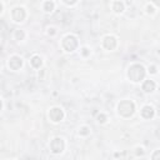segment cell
Returning <instances> with one entry per match:
<instances>
[{
  "label": "cell",
  "instance_id": "1",
  "mask_svg": "<svg viewBox=\"0 0 160 160\" xmlns=\"http://www.w3.org/2000/svg\"><path fill=\"white\" fill-rule=\"evenodd\" d=\"M146 70L141 64H132L128 69V78L132 82H140L145 79Z\"/></svg>",
  "mask_w": 160,
  "mask_h": 160
},
{
  "label": "cell",
  "instance_id": "2",
  "mask_svg": "<svg viewBox=\"0 0 160 160\" xmlns=\"http://www.w3.org/2000/svg\"><path fill=\"white\" fill-rule=\"evenodd\" d=\"M135 112V104L131 100H121L118 104V114L122 118H130Z\"/></svg>",
  "mask_w": 160,
  "mask_h": 160
},
{
  "label": "cell",
  "instance_id": "3",
  "mask_svg": "<svg viewBox=\"0 0 160 160\" xmlns=\"http://www.w3.org/2000/svg\"><path fill=\"white\" fill-rule=\"evenodd\" d=\"M79 46L78 38L72 34H68L61 40V48L65 52H74Z\"/></svg>",
  "mask_w": 160,
  "mask_h": 160
},
{
  "label": "cell",
  "instance_id": "4",
  "mask_svg": "<svg viewBox=\"0 0 160 160\" xmlns=\"http://www.w3.org/2000/svg\"><path fill=\"white\" fill-rule=\"evenodd\" d=\"M64 149H65V141L62 138L56 136L50 141V151L52 154H55V155L61 154L64 151Z\"/></svg>",
  "mask_w": 160,
  "mask_h": 160
},
{
  "label": "cell",
  "instance_id": "5",
  "mask_svg": "<svg viewBox=\"0 0 160 160\" xmlns=\"http://www.w3.org/2000/svg\"><path fill=\"white\" fill-rule=\"evenodd\" d=\"M65 114H64V110L59 106H54L49 110V119L52 121V122H60L62 119H64Z\"/></svg>",
  "mask_w": 160,
  "mask_h": 160
},
{
  "label": "cell",
  "instance_id": "6",
  "mask_svg": "<svg viewBox=\"0 0 160 160\" xmlns=\"http://www.w3.org/2000/svg\"><path fill=\"white\" fill-rule=\"evenodd\" d=\"M22 64H24L22 58L19 56V55H12V56H10L9 60H8V66H9V69L12 70V71L20 70V69L22 68Z\"/></svg>",
  "mask_w": 160,
  "mask_h": 160
},
{
  "label": "cell",
  "instance_id": "7",
  "mask_svg": "<svg viewBox=\"0 0 160 160\" xmlns=\"http://www.w3.org/2000/svg\"><path fill=\"white\" fill-rule=\"evenodd\" d=\"M26 18V11L22 6H16L11 10V19L15 22H22Z\"/></svg>",
  "mask_w": 160,
  "mask_h": 160
},
{
  "label": "cell",
  "instance_id": "8",
  "mask_svg": "<svg viewBox=\"0 0 160 160\" xmlns=\"http://www.w3.org/2000/svg\"><path fill=\"white\" fill-rule=\"evenodd\" d=\"M116 45H118V40L114 35H106L102 38V48L104 49L111 51L116 48Z\"/></svg>",
  "mask_w": 160,
  "mask_h": 160
},
{
  "label": "cell",
  "instance_id": "9",
  "mask_svg": "<svg viewBox=\"0 0 160 160\" xmlns=\"http://www.w3.org/2000/svg\"><path fill=\"white\" fill-rule=\"evenodd\" d=\"M140 114H141V116H142L144 119L149 120V119H152V118H154L155 110H154V108H152L151 105H145V106H142Z\"/></svg>",
  "mask_w": 160,
  "mask_h": 160
},
{
  "label": "cell",
  "instance_id": "10",
  "mask_svg": "<svg viewBox=\"0 0 160 160\" xmlns=\"http://www.w3.org/2000/svg\"><path fill=\"white\" fill-rule=\"evenodd\" d=\"M141 88H142V90L145 91V92H152L154 90H155V88H156V84H155V81L154 80H144L142 81V85H141Z\"/></svg>",
  "mask_w": 160,
  "mask_h": 160
},
{
  "label": "cell",
  "instance_id": "11",
  "mask_svg": "<svg viewBox=\"0 0 160 160\" xmlns=\"http://www.w3.org/2000/svg\"><path fill=\"white\" fill-rule=\"evenodd\" d=\"M30 65L34 68V69H40L42 66V59L40 55H34L31 59H30Z\"/></svg>",
  "mask_w": 160,
  "mask_h": 160
},
{
  "label": "cell",
  "instance_id": "12",
  "mask_svg": "<svg viewBox=\"0 0 160 160\" xmlns=\"http://www.w3.org/2000/svg\"><path fill=\"white\" fill-rule=\"evenodd\" d=\"M112 10L116 14H121L125 10V4L122 1H114L112 2Z\"/></svg>",
  "mask_w": 160,
  "mask_h": 160
},
{
  "label": "cell",
  "instance_id": "13",
  "mask_svg": "<svg viewBox=\"0 0 160 160\" xmlns=\"http://www.w3.org/2000/svg\"><path fill=\"white\" fill-rule=\"evenodd\" d=\"M55 9V2L54 1H45L42 4V10L45 12H52Z\"/></svg>",
  "mask_w": 160,
  "mask_h": 160
},
{
  "label": "cell",
  "instance_id": "14",
  "mask_svg": "<svg viewBox=\"0 0 160 160\" xmlns=\"http://www.w3.org/2000/svg\"><path fill=\"white\" fill-rule=\"evenodd\" d=\"M14 38H15V40H18V41H22V40L25 39V32H24V30H20V29L15 30Z\"/></svg>",
  "mask_w": 160,
  "mask_h": 160
},
{
  "label": "cell",
  "instance_id": "15",
  "mask_svg": "<svg viewBox=\"0 0 160 160\" xmlns=\"http://www.w3.org/2000/svg\"><path fill=\"white\" fill-rule=\"evenodd\" d=\"M89 134H90V128H89V126L84 125V126H81V128L79 129V135H80V136H88Z\"/></svg>",
  "mask_w": 160,
  "mask_h": 160
},
{
  "label": "cell",
  "instance_id": "16",
  "mask_svg": "<svg viewBox=\"0 0 160 160\" xmlns=\"http://www.w3.org/2000/svg\"><path fill=\"white\" fill-rule=\"evenodd\" d=\"M96 120H98V122H99V124H105V122H106V120H108V116H106L104 112H100V114H98Z\"/></svg>",
  "mask_w": 160,
  "mask_h": 160
},
{
  "label": "cell",
  "instance_id": "17",
  "mask_svg": "<svg viewBox=\"0 0 160 160\" xmlns=\"http://www.w3.org/2000/svg\"><path fill=\"white\" fill-rule=\"evenodd\" d=\"M155 10H156V8H155L154 4H148V5H146V12H148V14H151V15H152V14L155 12Z\"/></svg>",
  "mask_w": 160,
  "mask_h": 160
},
{
  "label": "cell",
  "instance_id": "18",
  "mask_svg": "<svg viewBox=\"0 0 160 160\" xmlns=\"http://www.w3.org/2000/svg\"><path fill=\"white\" fill-rule=\"evenodd\" d=\"M148 71H149L150 74H156V72H158V66H156V65H150V66L148 68Z\"/></svg>",
  "mask_w": 160,
  "mask_h": 160
},
{
  "label": "cell",
  "instance_id": "19",
  "mask_svg": "<svg viewBox=\"0 0 160 160\" xmlns=\"http://www.w3.org/2000/svg\"><path fill=\"white\" fill-rule=\"evenodd\" d=\"M136 151H135V154H136V156H141V155H144V148H141V146H138L136 149H135Z\"/></svg>",
  "mask_w": 160,
  "mask_h": 160
},
{
  "label": "cell",
  "instance_id": "20",
  "mask_svg": "<svg viewBox=\"0 0 160 160\" xmlns=\"http://www.w3.org/2000/svg\"><path fill=\"white\" fill-rule=\"evenodd\" d=\"M80 51H81V55H82V56H88V55H90V50H89L86 46L81 48V50H80Z\"/></svg>",
  "mask_w": 160,
  "mask_h": 160
},
{
  "label": "cell",
  "instance_id": "21",
  "mask_svg": "<svg viewBox=\"0 0 160 160\" xmlns=\"http://www.w3.org/2000/svg\"><path fill=\"white\" fill-rule=\"evenodd\" d=\"M159 158H160V150H155L151 156V160H159Z\"/></svg>",
  "mask_w": 160,
  "mask_h": 160
},
{
  "label": "cell",
  "instance_id": "22",
  "mask_svg": "<svg viewBox=\"0 0 160 160\" xmlns=\"http://www.w3.org/2000/svg\"><path fill=\"white\" fill-rule=\"evenodd\" d=\"M46 32H48V35H51V36H54V35L56 34V29H55V28H49Z\"/></svg>",
  "mask_w": 160,
  "mask_h": 160
},
{
  "label": "cell",
  "instance_id": "23",
  "mask_svg": "<svg viewBox=\"0 0 160 160\" xmlns=\"http://www.w3.org/2000/svg\"><path fill=\"white\" fill-rule=\"evenodd\" d=\"M65 4L70 6V5H75V4H76V1H72V2H68V1H65Z\"/></svg>",
  "mask_w": 160,
  "mask_h": 160
},
{
  "label": "cell",
  "instance_id": "24",
  "mask_svg": "<svg viewBox=\"0 0 160 160\" xmlns=\"http://www.w3.org/2000/svg\"><path fill=\"white\" fill-rule=\"evenodd\" d=\"M2 10H4V5H2V2L0 1V14L2 12Z\"/></svg>",
  "mask_w": 160,
  "mask_h": 160
},
{
  "label": "cell",
  "instance_id": "25",
  "mask_svg": "<svg viewBox=\"0 0 160 160\" xmlns=\"http://www.w3.org/2000/svg\"><path fill=\"white\" fill-rule=\"evenodd\" d=\"M1 109H2V101H1V99H0V111H1Z\"/></svg>",
  "mask_w": 160,
  "mask_h": 160
},
{
  "label": "cell",
  "instance_id": "26",
  "mask_svg": "<svg viewBox=\"0 0 160 160\" xmlns=\"http://www.w3.org/2000/svg\"><path fill=\"white\" fill-rule=\"evenodd\" d=\"M0 70H1V64H0Z\"/></svg>",
  "mask_w": 160,
  "mask_h": 160
},
{
  "label": "cell",
  "instance_id": "27",
  "mask_svg": "<svg viewBox=\"0 0 160 160\" xmlns=\"http://www.w3.org/2000/svg\"><path fill=\"white\" fill-rule=\"evenodd\" d=\"M0 39H1V35H0Z\"/></svg>",
  "mask_w": 160,
  "mask_h": 160
}]
</instances>
